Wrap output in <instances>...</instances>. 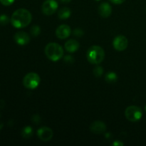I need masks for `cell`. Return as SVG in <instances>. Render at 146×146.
<instances>
[{"label":"cell","mask_w":146,"mask_h":146,"mask_svg":"<svg viewBox=\"0 0 146 146\" xmlns=\"http://www.w3.org/2000/svg\"><path fill=\"white\" fill-rule=\"evenodd\" d=\"M32 16L26 9H19L13 13L11 17V24L15 28L21 29L27 27L31 23Z\"/></svg>","instance_id":"cell-1"},{"label":"cell","mask_w":146,"mask_h":146,"mask_svg":"<svg viewBox=\"0 0 146 146\" xmlns=\"http://www.w3.org/2000/svg\"><path fill=\"white\" fill-rule=\"evenodd\" d=\"M86 57L91 64H99L104 61L105 52L99 46H92L88 49Z\"/></svg>","instance_id":"cell-2"},{"label":"cell","mask_w":146,"mask_h":146,"mask_svg":"<svg viewBox=\"0 0 146 146\" xmlns=\"http://www.w3.org/2000/svg\"><path fill=\"white\" fill-rule=\"evenodd\" d=\"M45 54L48 59L52 61H58L64 55L62 47L56 43H48L45 47Z\"/></svg>","instance_id":"cell-3"},{"label":"cell","mask_w":146,"mask_h":146,"mask_svg":"<svg viewBox=\"0 0 146 146\" xmlns=\"http://www.w3.org/2000/svg\"><path fill=\"white\" fill-rule=\"evenodd\" d=\"M39 76L34 72L27 74L23 79V84L28 89H35L39 85Z\"/></svg>","instance_id":"cell-4"},{"label":"cell","mask_w":146,"mask_h":146,"mask_svg":"<svg viewBox=\"0 0 146 146\" xmlns=\"http://www.w3.org/2000/svg\"><path fill=\"white\" fill-rule=\"evenodd\" d=\"M125 115L128 121L131 122H136L142 118L143 113L139 107L131 106L125 109Z\"/></svg>","instance_id":"cell-5"},{"label":"cell","mask_w":146,"mask_h":146,"mask_svg":"<svg viewBox=\"0 0 146 146\" xmlns=\"http://www.w3.org/2000/svg\"><path fill=\"white\" fill-rule=\"evenodd\" d=\"M58 8V3L56 0H46L42 4V11L45 15L50 16L56 12Z\"/></svg>","instance_id":"cell-6"},{"label":"cell","mask_w":146,"mask_h":146,"mask_svg":"<svg viewBox=\"0 0 146 146\" xmlns=\"http://www.w3.org/2000/svg\"><path fill=\"white\" fill-rule=\"evenodd\" d=\"M113 45L115 50L118 51H124L127 48L128 45V41L124 36L120 35L115 37L113 41Z\"/></svg>","instance_id":"cell-7"},{"label":"cell","mask_w":146,"mask_h":146,"mask_svg":"<svg viewBox=\"0 0 146 146\" xmlns=\"http://www.w3.org/2000/svg\"><path fill=\"white\" fill-rule=\"evenodd\" d=\"M37 135L42 141H48L52 138L53 131L48 127H41L37 131Z\"/></svg>","instance_id":"cell-8"},{"label":"cell","mask_w":146,"mask_h":146,"mask_svg":"<svg viewBox=\"0 0 146 146\" xmlns=\"http://www.w3.org/2000/svg\"><path fill=\"white\" fill-rule=\"evenodd\" d=\"M71 32V28L66 24H62L58 27L56 30V35L60 39H65L68 38Z\"/></svg>","instance_id":"cell-9"},{"label":"cell","mask_w":146,"mask_h":146,"mask_svg":"<svg viewBox=\"0 0 146 146\" xmlns=\"http://www.w3.org/2000/svg\"><path fill=\"white\" fill-rule=\"evenodd\" d=\"M14 38L16 43L20 46L27 45L30 41L29 36L24 31H19V32L16 33Z\"/></svg>","instance_id":"cell-10"},{"label":"cell","mask_w":146,"mask_h":146,"mask_svg":"<svg viewBox=\"0 0 146 146\" xmlns=\"http://www.w3.org/2000/svg\"><path fill=\"white\" fill-rule=\"evenodd\" d=\"M90 130L94 133L99 135V134L105 132L106 130V125L102 121H94L90 125Z\"/></svg>","instance_id":"cell-11"},{"label":"cell","mask_w":146,"mask_h":146,"mask_svg":"<svg viewBox=\"0 0 146 146\" xmlns=\"http://www.w3.org/2000/svg\"><path fill=\"white\" fill-rule=\"evenodd\" d=\"M98 13L102 17L107 18V17H110L112 13V7L108 3H102L100 4L99 7H98Z\"/></svg>","instance_id":"cell-12"},{"label":"cell","mask_w":146,"mask_h":146,"mask_svg":"<svg viewBox=\"0 0 146 146\" xmlns=\"http://www.w3.org/2000/svg\"><path fill=\"white\" fill-rule=\"evenodd\" d=\"M79 43L75 39H69L65 44L66 50L70 53H74L79 48Z\"/></svg>","instance_id":"cell-13"},{"label":"cell","mask_w":146,"mask_h":146,"mask_svg":"<svg viewBox=\"0 0 146 146\" xmlns=\"http://www.w3.org/2000/svg\"><path fill=\"white\" fill-rule=\"evenodd\" d=\"M71 14V11L68 7H63L58 11V17L61 19H66L69 18Z\"/></svg>","instance_id":"cell-14"},{"label":"cell","mask_w":146,"mask_h":146,"mask_svg":"<svg viewBox=\"0 0 146 146\" xmlns=\"http://www.w3.org/2000/svg\"><path fill=\"white\" fill-rule=\"evenodd\" d=\"M117 79H118L117 74L115 73L112 72V71L108 73L106 75V81L109 84H113V83L116 82Z\"/></svg>","instance_id":"cell-15"},{"label":"cell","mask_w":146,"mask_h":146,"mask_svg":"<svg viewBox=\"0 0 146 146\" xmlns=\"http://www.w3.org/2000/svg\"><path fill=\"white\" fill-rule=\"evenodd\" d=\"M33 129L31 126H26L21 131V135L24 138H29L32 136Z\"/></svg>","instance_id":"cell-16"},{"label":"cell","mask_w":146,"mask_h":146,"mask_svg":"<svg viewBox=\"0 0 146 146\" xmlns=\"http://www.w3.org/2000/svg\"><path fill=\"white\" fill-rule=\"evenodd\" d=\"M41 33V29L38 26L34 25L31 28V34L34 36H37Z\"/></svg>","instance_id":"cell-17"},{"label":"cell","mask_w":146,"mask_h":146,"mask_svg":"<svg viewBox=\"0 0 146 146\" xmlns=\"http://www.w3.org/2000/svg\"><path fill=\"white\" fill-rule=\"evenodd\" d=\"M9 21V19L6 14H1L0 15V25H7Z\"/></svg>","instance_id":"cell-18"},{"label":"cell","mask_w":146,"mask_h":146,"mask_svg":"<svg viewBox=\"0 0 146 146\" xmlns=\"http://www.w3.org/2000/svg\"><path fill=\"white\" fill-rule=\"evenodd\" d=\"M103 72H104V69L101 66H98L95 67L94 69V74L95 75V76L96 77H100L103 74Z\"/></svg>","instance_id":"cell-19"},{"label":"cell","mask_w":146,"mask_h":146,"mask_svg":"<svg viewBox=\"0 0 146 146\" xmlns=\"http://www.w3.org/2000/svg\"><path fill=\"white\" fill-rule=\"evenodd\" d=\"M14 1L15 0H0V2L4 6H10L14 2Z\"/></svg>","instance_id":"cell-20"},{"label":"cell","mask_w":146,"mask_h":146,"mask_svg":"<svg viewBox=\"0 0 146 146\" xmlns=\"http://www.w3.org/2000/svg\"><path fill=\"white\" fill-rule=\"evenodd\" d=\"M74 34H75L76 36H82L83 34H84V32H83L81 29H76L75 31H74Z\"/></svg>","instance_id":"cell-21"},{"label":"cell","mask_w":146,"mask_h":146,"mask_svg":"<svg viewBox=\"0 0 146 146\" xmlns=\"http://www.w3.org/2000/svg\"><path fill=\"white\" fill-rule=\"evenodd\" d=\"M112 3L115 4H121L122 3H123L125 0H110Z\"/></svg>","instance_id":"cell-22"},{"label":"cell","mask_w":146,"mask_h":146,"mask_svg":"<svg viewBox=\"0 0 146 146\" xmlns=\"http://www.w3.org/2000/svg\"><path fill=\"white\" fill-rule=\"evenodd\" d=\"M113 145H115V146H123V143L119 141H115V142L113 143Z\"/></svg>","instance_id":"cell-23"},{"label":"cell","mask_w":146,"mask_h":146,"mask_svg":"<svg viewBox=\"0 0 146 146\" xmlns=\"http://www.w3.org/2000/svg\"><path fill=\"white\" fill-rule=\"evenodd\" d=\"M64 61H66V62H70V61H71L73 62L74 59H73V58L71 56H66L65 58H64Z\"/></svg>","instance_id":"cell-24"},{"label":"cell","mask_w":146,"mask_h":146,"mask_svg":"<svg viewBox=\"0 0 146 146\" xmlns=\"http://www.w3.org/2000/svg\"><path fill=\"white\" fill-rule=\"evenodd\" d=\"M63 3H69L71 0H60Z\"/></svg>","instance_id":"cell-25"},{"label":"cell","mask_w":146,"mask_h":146,"mask_svg":"<svg viewBox=\"0 0 146 146\" xmlns=\"http://www.w3.org/2000/svg\"><path fill=\"white\" fill-rule=\"evenodd\" d=\"M1 127H2V125H0V129H1Z\"/></svg>","instance_id":"cell-26"},{"label":"cell","mask_w":146,"mask_h":146,"mask_svg":"<svg viewBox=\"0 0 146 146\" xmlns=\"http://www.w3.org/2000/svg\"><path fill=\"white\" fill-rule=\"evenodd\" d=\"M96 1H100V0H96Z\"/></svg>","instance_id":"cell-27"},{"label":"cell","mask_w":146,"mask_h":146,"mask_svg":"<svg viewBox=\"0 0 146 146\" xmlns=\"http://www.w3.org/2000/svg\"><path fill=\"white\" fill-rule=\"evenodd\" d=\"M145 111H146V106H145Z\"/></svg>","instance_id":"cell-28"}]
</instances>
